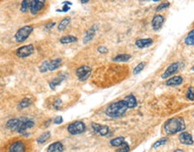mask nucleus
<instances>
[{"mask_svg":"<svg viewBox=\"0 0 194 152\" xmlns=\"http://www.w3.org/2000/svg\"><path fill=\"white\" fill-rule=\"evenodd\" d=\"M136 46L139 49H144V48H147V47L151 46L153 44V40L150 39V38H147V39H139V40L136 41L135 42Z\"/></svg>","mask_w":194,"mask_h":152,"instance_id":"nucleus-19","label":"nucleus"},{"mask_svg":"<svg viewBox=\"0 0 194 152\" xmlns=\"http://www.w3.org/2000/svg\"><path fill=\"white\" fill-rule=\"evenodd\" d=\"M62 122H63V117L60 116V115L56 116V117L54 118V123H55V124H61Z\"/></svg>","mask_w":194,"mask_h":152,"instance_id":"nucleus-36","label":"nucleus"},{"mask_svg":"<svg viewBox=\"0 0 194 152\" xmlns=\"http://www.w3.org/2000/svg\"><path fill=\"white\" fill-rule=\"evenodd\" d=\"M123 99L127 102L128 106L129 109H133V108H135L136 106H138L137 99H136V97L134 96L133 95H128L127 96H125Z\"/></svg>","mask_w":194,"mask_h":152,"instance_id":"nucleus-20","label":"nucleus"},{"mask_svg":"<svg viewBox=\"0 0 194 152\" xmlns=\"http://www.w3.org/2000/svg\"><path fill=\"white\" fill-rule=\"evenodd\" d=\"M185 128V122L182 117H173L167 120L164 125L165 132L167 135H174L176 133L182 132Z\"/></svg>","mask_w":194,"mask_h":152,"instance_id":"nucleus-1","label":"nucleus"},{"mask_svg":"<svg viewBox=\"0 0 194 152\" xmlns=\"http://www.w3.org/2000/svg\"><path fill=\"white\" fill-rule=\"evenodd\" d=\"M60 104H61V100L60 99H57L55 102H54V104H53V106L55 107V108H59V106H60Z\"/></svg>","mask_w":194,"mask_h":152,"instance_id":"nucleus-38","label":"nucleus"},{"mask_svg":"<svg viewBox=\"0 0 194 152\" xmlns=\"http://www.w3.org/2000/svg\"><path fill=\"white\" fill-rule=\"evenodd\" d=\"M7 152H26V146L23 140H15L8 148Z\"/></svg>","mask_w":194,"mask_h":152,"instance_id":"nucleus-10","label":"nucleus"},{"mask_svg":"<svg viewBox=\"0 0 194 152\" xmlns=\"http://www.w3.org/2000/svg\"><path fill=\"white\" fill-rule=\"evenodd\" d=\"M45 1L44 0H33L30 2V12L33 15H36L38 12L45 7Z\"/></svg>","mask_w":194,"mask_h":152,"instance_id":"nucleus-9","label":"nucleus"},{"mask_svg":"<svg viewBox=\"0 0 194 152\" xmlns=\"http://www.w3.org/2000/svg\"><path fill=\"white\" fill-rule=\"evenodd\" d=\"M32 104H33V102H32V100L30 99V98H24L18 104V109H20V110L25 109V108L31 106Z\"/></svg>","mask_w":194,"mask_h":152,"instance_id":"nucleus-28","label":"nucleus"},{"mask_svg":"<svg viewBox=\"0 0 194 152\" xmlns=\"http://www.w3.org/2000/svg\"><path fill=\"white\" fill-rule=\"evenodd\" d=\"M92 74V68L89 66L84 65V66L79 67L76 70V75L79 81H86L88 79L90 75Z\"/></svg>","mask_w":194,"mask_h":152,"instance_id":"nucleus-8","label":"nucleus"},{"mask_svg":"<svg viewBox=\"0 0 194 152\" xmlns=\"http://www.w3.org/2000/svg\"><path fill=\"white\" fill-rule=\"evenodd\" d=\"M81 3L82 4H87V3H88V1H81Z\"/></svg>","mask_w":194,"mask_h":152,"instance_id":"nucleus-41","label":"nucleus"},{"mask_svg":"<svg viewBox=\"0 0 194 152\" xmlns=\"http://www.w3.org/2000/svg\"><path fill=\"white\" fill-rule=\"evenodd\" d=\"M191 70H192V71H194V66H192V68H191Z\"/></svg>","mask_w":194,"mask_h":152,"instance_id":"nucleus-42","label":"nucleus"},{"mask_svg":"<svg viewBox=\"0 0 194 152\" xmlns=\"http://www.w3.org/2000/svg\"><path fill=\"white\" fill-rule=\"evenodd\" d=\"M165 23V18L161 14H155L152 20V28L154 31H159Z\"/></svg>","mask_w":194,"mask_h":152,"instance_id":"nucleus-14","label":"nucleus"},{"mask_svg":"<svg viewBox=\"0 0 194 152\" xmlns=\"http://www.w3.org/2000/svg\"><path fill=\"white\" fill-rule=\"evenodd\" d=\"M60 41L62 44H69V43H73L77 41V38L73 35H67V36H63L60 39Z\"/></svg>","mask_w":194,"mask_h":152,"instance_id":"nucleus-23","label":"nucleus"},{"mask_svg":"<svg viewBox=\"0 0 194 152\" xmlns=\"http://www.w3.org/2000/svg\"><path fill=\"white\" fill-rule=\"evenodd\" d=\"M86 131V124L82 121H76L67 126V132L71 135H78Z\"/></svg>","mask_w":194,"mask_h":152,"instance_id":"nucleus-5","label":"nucleus"},{"mask_svg":"<svg viewBox=\"0 0 194 152\" xmlns=\"http://www.w3.org/2000/svg\"><path fill=\"white\" fill-rule=\"evenodd\" d=\"M61 65H62V60L60 58H58L52 60L43 61L39 66V69L41 73H45L47 71H54L58 69Z\"/></svg>","mask_w":194,"mask_h":152,"instance_id":"nucleus-3","label":"nucleus"},{"mask_svg":"<svg viewBox=\"0 0 194 152\" xmlns=\"http://www.w3.org/2000/svg\"><path fill=\"white\" fill-rule=\"evenodd\" d=\"M174 152H184L182 149H175Z\"/></svg>","mask_w":194,"mask_h":152,"instance_id":"nucleus-40","label":"nucleus"},{"mask_svg":"<svg viewBox=\"0 0 194 152\" xmlns=\"http://www.w3.org/2000/svg\"><path fill=\"white\" fill-rule=\"evenodd\" d=\"M193 116H194V112H193Z\"/></svg>","mask_w":194,"mask_h":152,"instance_id":"nucleus-43","label":"nucleus"},{"mask_svg":"<svg viewBox=\"0 0 194 152\" xmlns=\"http://www.w3.org/2000/svg\"><path fill=\"white\" fill-rule=\"evenodd\" d=\"M124 141H125L124 137H117V138H114L110 141V145L113 146V147L119 148Z\"/></svg>","mask_w":194,"mask_h":152,"instance_id":"nucleus-27","label":"nucleus"},{"mask_svg":"<svg viewBox=\"0 0 194 152\" xmlns=\"http://www.w3.org/2000/svg\"><path fill=\"white\" fill-rule=\"evenodd\" d=\"M179 140H180V142H181V144L187 146L192 145L194 142L192 136H191L189 132H182L180 133V135H179Z\"/></svg>","mask_w":194,"mask_h":152,"instance_id":"nucleus-15","label":"nucleus"},{"mask_svg":"<svg viewBox=\"0 0 194 152\" xmlns=\"http://www.w3.org/2000/svg\"><path fill=\"white\" fill-rule=\"evenodd\" d=\"M145 66H146V63H145V62H140V63H139V64L136 66V68L133 69L134 75H138V74H139V73L144 69Z\"/></svg>","mask_w":194,"mask_h":152,"instance_id":"nucleus-31","label":"nucleus"},{"mask_svg":"<svg viewBox=\"0 0 194 152\" xmlns=\"http://www.w3.org/2000/svg\"><path fill=\"white\" fill-rule=\"evenodd\" d=\"M21 119L19 118H13V119H10L9 121H7V128L8 130H11V131H16V128L20 122Z\"/></svg>","mask_w":194,"mask_h":152,"instance_id":"nucleus-21","label":"nucleus"},{"mask_svg":"<svg viewBox=\"0 0 194 152\" xmlns=\"http://www.w3.org/2000/svg\"><path fill=\"white\" fill-rule=\"evenodd\" d=\"M55 25H56V23H55V22H50V23H48L47 24H45L44 29H45L46 31H50V30H51Z\"/></svg>","mask_w":194,"mask_h":152,"instance_id":"nucleus-35","label":"nucleus"},{"mask_svg":"<svg viewBox=\"0 0 194 152\" xmlns=\"http://www.w3.org/2000/svg\"><path fill=\"white\" fill-rule=\"evenodd\" d=\"M92 129L94 132V133L100 135V136H106L108 133H109V127L106 125H102L99 123H95V122H92Z\"/></svg>","mask_w":194,"mask_h":152,"instance_id":"nucleus-12","label":"nucleus"},{"mask_svg":"<svg viewBox=\"0 0 194 152\" xmlns=\"http://www.w3.org/2000/svg\"><path fill=\"white\" fill-rule=\"evenodd\" d=\"M70 22H71V18L68 17V16L65 17V18H63V19L61 20L60 23L59 24V25H58V30H59L60 32L64 31V30L67 27V25L70 24Z\"/></svg>","mask_w":194,"mask_h":152,"instance_id":"nucleus-24","label":"nucleus"},{"mask_svg":"<svg viewBox=\"0 0 194 152\" xmlns=\"http://www.w3.org/2000/svg\"><path fill=\"white\" fill-rule=\"evenodd\" d=\"M64 146L61 141H56L48 147L47 152H63Z\"/></svg>","mask_w":194,"mask_h":152,"instance_id":"nucleus-16","label":"nucleus"},{"mask_svg":"<svg viewBox=\"0 0 194 152\" xmlns=\"http://www.w3.org/2000/svg\"><path fill=\"white\" fill-rule=\"evenodd\" d=\"M186 98L190 101H194V90L193 87H189L186 92Z\"/></svg>","mask_w":194,"mask_h":152,"instance_id":"nucleus-33","label":"nucleus"},{"mask_svg":"<svg viewBox=\"0 0 194 152\" xmlns=\"http://www.w3.org/2000/svg\"><path fill=\"white\" fill-rule=\"evenodd\" d=\"M34 53V46L33 44H27L19 47L15 51V55L18 58H27Z\"/></svg>","mask_w":194,"mask_h":152,"instance_id":"nucleus-6","label":"nucleus"},{"mask_svg":"<svg viewBox=\"0 0 194 152\" xmlns=\"http://www.w3.org/2000/svg\"><path fill=\"white\" fill-rule=\"evenodd\" d=\"M67 74H66V73H60L57 77H55L50 82L49 86L52 90H54V89H56L57 86H60L61 83L67 79Z\"/></svg>","mask_w":194,"mask_h":152,"instance_id":"nucleus-13","label":"nucleus"},{"mask_svg":"<svg viewBox=\"0 0 194 152\" xmlns=\"http://www.w3.org/2000/svg\"><path fill=\"white\" fill-rule=\"evenodd\" d=\"M50 138V132H43L42 134H40V136L36 139V141H37L38 144H44Z\"/></svg>","mask_w":194,"mask_h":152,"instance_id":"nucleus-25","label":"nucleus"},{"mask_svg":"<svg viewBox=\"0 0 194 152\" xmlns=\"http://www.w3.org/2000/svg\"><path fill=\"white\" fill-rule=\"evenodd\" d=\"M96 31H97L96 25H94V26L91 27L90 29H88V31H87L85 37H84V40H83L84 41V43H88L89 41H91L93 40L94 37L95 36Z\"/></svg>","mask_w":194,"mask_h":152,"instance_id":"nucleus-18","label":"nucleus"},{"mask_svg":"<svg viewBox=\"0 0 194 152\" xmlns=\"http://www.w3.org/2000/svg\"><path fill=\"white\" fill-rule=\"evenodd\" d=\"M98 52L102 53V54H105V53L108 52V49L104 46H100L98 47Z\"/></svg>","mask_w":194,"mask_h":152,"instance_id":"nucleus-37","label":"nucleus"},{"mask_svg":"<svg viewBox=\"0 0 194 152\" xmlns=\"http://www.w3.org/2000/svg\"><path fill=\"white\" fill-rule=\"evenodd\" d=\"M129 151V145L128 144V142L124 141L122 144H121L119 149H117V152H128Z\"/></svg>","mask_w":194,"mask_h":152,"instance_id":"nucleus-32","label":"nucleus"},{"mask_svg":"<svg viewBox=\"0 0 194 152\" xmlns=\"http://www.w3.org/2000/svg\"><path fill=\"white\" fill-rule=\"evenodd\" d=\"M167 141H168L167 137H163V138H161L159 140H157L156 142H155L154 145H153V149H157V148H159L161 146L165 145V144L167 143Z\"/></svg>","mask_w":194,"mask_h":152,"instance_id":"nucleus-30","label":"nucleus"},{"mask_svg":"<svg viewBox=\"0 0 194 152\" xmlns=\"http://www.w3.org/2000/svg\"><path fill=\"white\" fill-rule=\"evenodd\" d=\"M34 125H35V122H34V120L21 118L20 122H19V124L17 126L15 132H17L20 134H24V133H25L27 132V130L32 129Z\"/></svg>","mask_w":194,"mask_h":152,"instance_id":"nucleus-7","label":"nucleus"},{"mask_svg":"<svg viewBox=\"0 0 194 152\" xmlns=\"http://www.w3.org/2000/svg\"><path fill=\"white\" fill-rule=\"evenodd\" d=\"M170 7V3L169 2H165V3H162V4H160L158 7L155 8V11L156 12H158V11H161V10H163V9H165V8H168V7Z\"/></svg>","mask_w":194,"mask_h":152,"instance_id":"nucleus-34","label":"nucleus"},{"mask_svg":"<svg viewBox=\"0 0 194 152\" xmlns=\"http://www.w3.org/2000/svg\"><path fill=\"white\" fill-rule=\"evenodd\" d=\"M30 2H31V1H29V0H24V1H22L20 7V11L22 13L25 14L30 10Z\"/></svg>","mask_w":194,"mask_h":152,"instance_id":"nucleus-29","label":"nucleus"},{"mask_svg":"<svg viewBox=\"0 0 194 152\" xmlns=\"http://www.w3.org/2000/svg\"><path fill=\"white\" fill-rule=\"evenodd\" d=\"M184 43L188 46H193L194 45V29H192L187 36L184 38Z\"/></svg>","mask_w":194,"mask_h":152,"instance_id":"nucleus-26","label":"nucleus"},{"mask_svg":"<svg viewBox=\"0 0 194 152\" xmlns=\"http://www.w3.org/2000/svg\"><path fill=\"white\" fill-rule=\"evenodd\" d=\"M128 109L127 102L124 99L120 100L109 105L105 110V114L111 118H120L125 114Z\"/></svg>","mask_w":194,"mask_h":152,"instance_id":"nucleus-2","label":"nucleus"},{"mask_svg":"<svg viewBox=\"0 0 194 152\" xmlns=\"http://www.w3.org/2000/svg\"><path fill=\"white\" fill-rule=\"evenodd\" d=\"M70 9V7H69V6H67V5H64L63 6V8L61 9V12H67L68 10Z\"/></svg>","mask_w":194,"mask_h":152,"instance_id":"nucleus-39","label":"nucleus"},{"mask_svg":"<svg viewBox=\"0 0 194 152\" xmlns=\"http://www.w3.org/2000/svg\"><path fill=\"white\" fill-rule=\"evenodd\" d=\"M180 67H181V63H180V62H174V63H172V64L166 68V70L162 74L161 78H162L163 79H165L166 78H169V77L173 76L174 73H176L179 70Z\"/></svg>","mask_w":194,"mask_h":152,"instance_id":"nucleus-11","label":"nucleus"},{"mask_svg":"<svg viewBox=\"0 0 194 152\" xmlns=\"http://www.w3.org/2000/svg\"><path fill=\"white\" fill-rule=\"evenodd\" d=\"M193 90H194V88H193Z\"/></svg>","mask_w":194,"mask_h":152,"instance_id":"nucleus-44","label":"nucleus"},{"mask_svg":"<svg viewBox=\"0 0 194 152\" xmlns=\"http://www.w3.org/2000/svg\"><path fill=\"white\" fill-rule=\"evenodd\" d=\"M34 26L33 25H25L20 28L16 33L14 34V40L16 42H24L29 38L31 33L34 32Z\"/></svg>","mask_w":194,"mask_h":152,"instance_id":"nucleus-4","label":"nucleus"},{"mask_svg":"<svg viewBox=\"0 0 194 152\" xmlns=\"http://www.w3.org/2000/svg\"><path fill=\"white\" fill-rule=\"evenodd\" d=\"M182 82H183L182 77H181V76H174L173 78H171V79L166 80L165 85L169 86H177L181 85Z\"/></svg>","mask_w":194,"mask_h":152,"instance_id":"nucleus-17","label":"nucleus"},{"mask_svg":"<svg viewBox=\"0 0 194 152\" xmlns=\"http://www.w3.org/2000/svg\"><path fill=\"white\" fill-rule=\"evenodd\" d=\"M131 56L129 54H119L113 58V61L114 62H127L130 60Z\"/></svg>","mask_w":194,"mask_h":152,"instance_id":"nucleus-22","label":"nucleus"}]
</instances>
